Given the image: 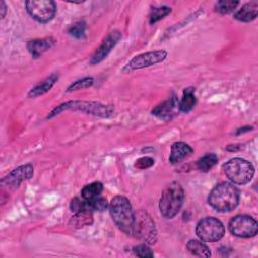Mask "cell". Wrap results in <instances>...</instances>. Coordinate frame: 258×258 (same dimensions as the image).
<instances>
[{
  "label": "cell",
  "instance_id": "7",
  "mask_svg": "<svg viewBox=\"0 0 258 258\" xmlns=\"http://www.w3.org/2000/svg\"><path fill=\"white\" fill-rule=\"evenodd\" d=\"M196 234L204 242H217L224 237L225 227L217 218L206 217L198 222Z\"/></svg>",
  "mask_w": 258,
  "mask_h": 258
},
{
  "label": "cell",
  "instance_id": "16",
  "mask_svg": "<svg viewBox=\"0 0 258 258\" xmlns=\"http://www.w3.org/2000/svg\"><path fill=\"white\" fill-rule=\"evenodd\" d=\"M258 15V2L251 1L244 4L235 14L234 17L243 22H250Z\"/></svg>",
  "mask_w": 258,
  "mask_h": 258
},
{
  "label": "cell",
  "instance_id": "1",
  "mask_svg": "<svg viewBox=\"0 0 258 258\" xmlns=\"http://www.w3.org/2000/svg\"><path fill=\"white\" fill-rule=\"evenodd\" d=\"M240 201V190L232 182H221L217 184L208 197L209 205L217 212L226 213L234 210Z\"/></svg>",
  "mask_w": 258,
  "mask_h": 258
},
{
  "label": "cell",
  "instance_id": "13",
  "mask_svg": "<svg viewBox=\"0 0 258 258\" xmlns=\"http://www.w3.org/2000/svg\"><path fill=\"white\" fill-rule=\"evenodd\" d=\"M177 108L178 100L175 96H171L167 100L163 101L162 103L158 104L155 108H153L151 113L159 119L169 121L175 116Z\"/></svg>",
  "mask_w": 258,
  "mask_h": 258
},
{
  "label": "cell",
  "instance_id": "24",
  "mask_svg": "<svg viewBox=\"0 0 258 258\" xmlns=\"http://www.w3.org/2000/svg\"><path fill=\"white\" fill-rule=\"evenodd\" d=\"M238 5H239V1L221 0L215 4V11L221 14H227L234 11Z\"/></svg>",
  "mask_w": 258,
  "mask_h": 258
},
{
  "label": "cell",
  "instance_id": "27",
  "mask_svg": "<svg viewBox=\"0 0 258 258\" xmlns=\"http://www.w3.org/2000/svg\"><path fill=\"white\" fill-rule=\"evenodd\" d=\"M85 31L86 23L84 21H78L74 23L69 29V33L75 38H83L85 36Z\"/></svg>",
  "mask_w": 258,
  "mask_h": 258
},
{
  "label": "cell",
  "instance_id": "2",
  "mask_svg": "<svg viewBox=\"0 0 258 258\" xmlns=\"http://www.w3.org/2000/svg\"><path fill=\"white\" fill-rule=\"evenodd\" d=\"M110 216L118 227L126 235H132L134 212L130 201L123 196H116L109 204Z\"/></svg>",
  "mask_w": 258,
  "mask_h": 258
},
{
  "label": "cell",
  "instance_id": "3",
  "mask_svg": "<svg viewBox=\"0 0 258 258\" xmlns=\"http://www.w3.org/2000/svg\"><path fill=\"white\" fill-rule=\"evenodd\" d=\"M184 202V189L178 181H172L165 186L159 200V211L165 219L174 218Z\"/></svg>",
  "mask_w": 258,
  "mask_h": 258
},
{
  "label": "cell",
  "instance_id": "5",
  "mask_svg": "<svg viewBox=\"0 0 258 258\" xmlns=\"http://www.w3.org/2000/svg\"><path fill=\"white\" fill-rule=\"evenodd\" d=\"M64 110H74L79 111L87 114H92L95 116L100 117H109L112 115L114 108L110 105H104L96 102H87V101H69L66 103L60 104L58 107L54 108L49 116L48 119L54 117L55 115H58L60 112Z\"/></svg>",
  "mask_w": 258,
  "mask_h": 258
},
{
  "label": "cell",
  "instance_id": "9",
  "mask_svg": "<svg viewBox=\"0 0 258 258\" xmlns=\"http://www.w3.org/2000/svg\"><path fill=\"white\" fill-rule=\"evenodd\" d=\"M229 231L240 238H251L258 232L256 220L248 215H237L229 222Z\"/></svg>",
  "mask_w": 258,
  "mask_h": 258
},
{
  "label": "cell",
  "instance_id": "32",
  "mask_svg": "<svg viewBox=\"0 0 258 258\" xmlns=\"http://www.w3.org/2000/svg\"><path fill=\"white\" fill-rule=\"evenodd\" d=\"M252 126H246V127H242V128H239L237 129L236 131V134H241V133H244V132H248L250 130H252Z\"/></svg>",
  "mask_w": 258,
  "mask_h": 258
},
{
  "label": "cell",
  "instance_id": "17",
  "mask_svg": "<svg viewBox=\"0 0 258 258\" xmlns=\"http://www.w3.org/2000/svg\"><path fill=\"white\" fill-rule=\"evenodd\" d=\"M58 76L56 74H52L50 76H48L47 78H45L44 80H42L41 82H39L38 84H36L28 93V96L30 98H35L38 96H41L43 94H45L46 92H48L53 85L57 82Z\"/></svg>",
  "mask_w": 258,
  "mask_h": 258
},
{
  "label": "cell",
  "instance_id": "25",
  "mask_svg": "<svg viewBox=\"0 0 258 258\" xmlns=\"http://www.w3.org/2000/svg\"><path fill=\"white\" fill-rule=\"evenodd\" d=\"M86 202H87V208L92 212L93 211L102 212V211L106 210L107 208H109L108 201L102 197H98V198H95L93 200L86 201Z\"/></svg>",
  "mask_w": 258,
  "mask_h": 258
},
{
  "label": "cell",
  "instance_id": "11",
  "mask_svg": "<svg viewBox=\"0 0 258 258\" xmlns=\"http://www.w3.org/2000/svg\"><path fill=\"white\" fill-rule=\"evenodd\" d=\"M33 175V166L30 163L20 165L10 171L6 176L1 179V184L8 188L15 189L21 182L31 178Z\"/></svg>",
  "mask_w": 258,
  "mask_h": 258
},
{
  "label": "cell",
  "instance_id": "29",
  "mask_svg": "<svg viewBox=\"0 0 258 258\" xmlns=\"http://www.w3.org/2000/svg\"><path fill=\"white\" fill-rule=\"evenodd\" d=\"M70 209L74 213H77V212H80V211H83V210H89L87 208L86 200H84L83 198L80 199L78 197L72 199V201L70 203Z\"/></svg>",
  "mask_w": 258,
  "mask_h": 258
},
{
  "label": "cell",
  "instance_id": "20",
  "mask_svg": "<svg viewBox=\"0 0 258 258\" xmlns=\"http://www.w3.org/2000/svg\"><path fill=\"white\" fill-rule=\"evenodd\" d=\"M186 249L188 250V252L195 256H199V257H211V251L209 249V247L204 243V241L202 242V240H195L191 239L187 242L186 244Z\"/></svg>",
  "mask_w": 258,
  "mask_h": 258
},
{
  "label": "cell",
  "instance_id": "19",
  "mask_svg": "<svg viewBox=\"0 0 258 258\" xmlns=\"http://www.w3.org/2000/svg\"><path fill=\"white\" fill-rule=\"evenodd\" d=\"M93 223V214L90 210H83L75 213L70 220V225L74 228H83Z\"/></svg>",
  "mask_w": 258,
  "mask_h": 258
},
{
  "label": "cell",
  "instance_id": "26",
  "mask_svg": "<svg viewBox=\"0 0 258 258\" xmlns=\"http://www.w3.org/2000/svg\"><path fill=\"white\" fill-rule=\"evenodd\" d=\"M94 84V79L91 77L83 78L80 80L75 81L73 84H71L67 90V92H73V91H78L86 88H90Z\"/></svg>",
  "mask_w": 258,
  "mask_h": 258
},
{
  "label": "cell",
  "instance_id": "8",
  "mask_svg": "<svg viewBox=\"0 0 258 258\" xmlns=\"http://www.w3.org/2000/svg\"><path fill=\"white\" fill-rule=\"evenodd\" d=\"M27 13L36 21L46 23L56 13V4L51 0H29L25 2Z\"/></svg>",
  "mask_w": 258,
  "mask_h": 258
},
{
  "label": "cell",
  "instance_id": "30",
  "mask_svg": "<svg viewBox=\"0 0 258 258\" xmlns=\"http://www.w3.org/2000/svg\"><path fill=\"white\" fill-rule=\"evenodd\" d=\"M153 164H154V159L153 158H151L149 156H143V157L138 158L135 161L134 166L138 169H146V168L151 167Z\"/></svg>",
  "mask_w": 258,
  "mask_h": 258
},
{
  "label": "cell",
  "instance_id": "22",
  "mask_svg": "<svg viewBox=\"0 0 258 258\" xmlns=\"http://www.w3.org/2000/svg\"><path fill=\"white\" fill-rule=\"evenodd\" d=\"M218 163V156L215 153H206L197 161V167L203 172H208Z\"/></svg>",
  "mask_w": 258,
  "mask_h": 258
},
{
  "label": "cell",
  "instance_id": "18",
  "mask_svg": "<svg viewBox=\"0 0 258 258\" xmlns=\"http://www.w3.org/2000/svg\"><path fill=\"white\" fill-rule=\"evenodd\" d=\"M196 103H197V99L195 96V88L188 87L184 89L183 96L180 102H178V110L180 112L187 113L194 109Z\"/></svg>",
  "mask_w": 258,
  "mask_h": 258
},
{
  "label": "cell",
  "instance_id": "33",
  "mask_svg": "<svg viewBox=\"0 0 258 258\" xmlns=\"http://www.w3.org/2000/svg\"><path fill=\"white\" fill-rule=\"evenodd\" d=\"M239 149H241L240 145H229L227 147V150H229V151H237Z\"/></svg>",
  "mask_w": 258,
  "mask_h": 258
},
{
  "label": "cell",
  "instance_id": "21",
  "mask_svg": "<svg viewBox=\"0 0 258 258\" xmlns=\"http://www.w3.org/2000/svg\"><path fill=\"white\" fill-rule=\"evenodd\" d=\"M102 191H103V184L100 181H95L83 187L81 191V197L86 201H90L100 197Z\"/></svg>",
  "mask_w": 258,
  "mask_h": 258
},
{
  "label": "cell",
  "instance_id": "28",
  "mask_svg": "<svg viewBox=\"0 0 258 258\" xmlns=\"http://www.w3.org/2000/svg\"><path fill=\"white\" fill-rule=\"evenodd\" d=\"M133 252L136 256L142 257V258H147V257L150 258V257H153V255H154L152 250L150 249V247L146 243H142V244H139L137 246H134L133 247Z\"/></svg>",
  "mask_w": 258,
  "mask_h": 258
},
{
  "label": "cell",
  "instance_id": "23",
  "mask_svg": "<svg viewBox=\"0 0 258 258\" xmlns=\"http://www.w3.org/2000/svg\"><path fill=\"white\" fill-rule=\"evenodd\" d=\"M171 12V8L168 6H159L154 7L151 9L149 14V23L154 24L157 21L164 18L166 15H168Z\"/></svg>",
  "mask_w": 258,
  "mask_h": 258
},
{
  "label": "cell",
  "instance_id": "14",
  "mask_svg": "<svg viewBox=\"0 0 258 258\" xmlns=\"http://www.w3.org/2000/svg\"><path fill=\"white\" fill-rule=\"evenodd\" d=\"M54 41L50 37L46 38H38V39H32L29 40L26 44L27 50L32 55V57L37 58L41 56L45 51H47L52 45Z\"/></svg>",
  "mask_w": 258,
  "mask_h": 258
},
{
  "label": "cell",
  "instance_id": "10",
  "mask_svg": "<svg viewBox=\"0 0 258 258\" xmlns=\"http://www.w3.org/2000/svg\"><path fill=\"white\" fill-rule=\"evenodd\" d=\"M167 56V52L165 50H154L148 51L145 53H141L139 55L134 56L128 64L124 68V71H134L143 68H147L156 63L163 61Z\"/></svg>",
  "mask_w": 258,
  "mask_h": 258
},
{
  "label": "cell",
  "instance_id": "31",
  "mask_svg": "<svg viewBox=\"0 0 258 258\" xmlns=\"http://www.w3.org/2000/svg\"><path fill=\"white\" fill-rule=\"evenodd\" d=\"M0 8H1V18H4L5 17V15H6V10H7V6H6V4H5V2L4 1H1V3H0Z\"/></svg>",
  "mask_w": 258,
  "mask_h": 258
},
{
  "label": "cell",
  "instance_id": "15",
  "mask_svg": "<svg viewBox=\"0 0 258 258\" xmlns=\"http://www.w3.org/2000/svg\"><path fill=\"white\" fill-rule=\"evenodd\" d=\"M194 149L187 144L182 141L174 142L171 145L170 149V155H169V161L171 163H178L184 158H186L188 155L192 153Z\"/></svg>",
  "mask_w": 258,
  "mask_h": 258
},
{
  "label": "cell",
  "instance_id": "6",
  "mask_svg": "<svg viewBox=\"0 0 258 258\" xmlns=\"http://www.w3.org/2000/svg\"><path fill=\"white\" fill-rule=\"evenodd\" d=\"M132 235L146 244H153L157 238L155 223L151 216L144 210L134 212Z\"/></svg>",
  "mask_w": 258,
  "mask_h": 258
},
{
  "label": "cell",
  "instance_id": "12",
  "mask_svg": "<svg viewBox=\"0 0 258 258\" xmlns=\"http://www.w3.org/2000/svg\"><path fill=\"white\" fill-rule=\"evenodd\" d=\"M122 34L118 30L111 31L102 41L100 46L97 48L95 53L92 55V58L90 60L91 64H98L103 59L107 57V55L111 52V50L114 48V46L118 43V41L121 39Z\"/></svg>",
  "mask_w": 258,
  "mask_h": 258
},
{
  "label": "cell",
  "instance_id": "4",
  "mask_svg": "<svg viewBox=\"0 0 258 258\" xmlns=\"http://www.w3.org/2000/svg\"><path fill=\"white\" fill-rule=\"evenodd\" d=\"M223 170L228 179L234 184H246L254 176L253 164L241 157H235L223 164Z\"/></svg>",
  "mask_w": 258,
  "mask_h": 258
}]
</instances>
